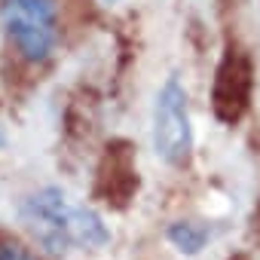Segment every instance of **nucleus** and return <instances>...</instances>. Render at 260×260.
<instances>
[{"instance_id":"1","label":"nucleus","mask_w":260,"mask_h":260,"mask_svg":"<svg viewBox=\"0 0 260 260\" xmlns=\"http://www.w3.org/2000/svg\"><path fill=\"white\" fill-rule=\"evenodd\" d=\"M19 214L28 233L52 254L71 251V248L98 251L110 242V230L104 226L101 214L92 211L89 205L71 202L68 193L58 187H43L25 196Z\"/></svg>"},{"instance_id":"2","label":"nucleus","mask_w":260,"mask_h":260,"mask_svg":"<svg viewBox=\"0 0 260 260\" xmlns=\"http://www.w3.org/2000/svg\"><path fill=\"white\" fill-rule=\"evenodd\" d=\"M0 22L25 61H46L58 43L55 0H0Z\"/></svg>"},{"instance_id":"3","label":"nucleus","mask_w":260,"mask_h":260,"mask_svg":"<svg viewBox=\"0 0 260 260\" xmlns=\"http://www.w3.org/2000/svg\"><path fill=\"white\" fill-rule=\"evenodd\" d=\"M153 147L175 169H184L193 156V125H190L187 92L175 77L162 83L153 101Z\"/></svg>"},{"instance_id":"4","label":"nucleus","mask_w":260,"mask_h":260,"mask_svg":"<svg viewBox=\"0 0 260 260\" xmlns=\"http://www.w3.org/2000/svg\"><path fill=\"white\" fill-rule=\"evenodd\" d=\"M254 95V61L242 46H226L217 68H214V83H211V110L223 125H236Z\"/></svg>"},{"instance_id":"5","label":"nucleus","mask_w":260,"mask_h":260,"mask_svg":"<svg viewBox=\"0 0 260 260\" xmlns=\"http://www.w3.org/2000/svg\"><path fill=\"white\" fill-rule=\"evenodd\" d=\"M138 190H141V175L135 162V144L125 138H113L95 166L92 196L113 211H125L135 202Z\"/></svg>"},{"instance_id":"6","label":"nucleus","mask_w":260,"mask_h":260,"mask_svg":"<svg viewBox=\"0 0 260 260\" xmlns=\"http://www.w3.org/2000/svg\"><path fill=\"white\" fill-rule=\"evenodd\" d=\"M166 236H169V242H172L184 257H196V254H202V248H205L208 239H211L208 226L199 223V220H175V223L166 230Z\"/></svg>"},{"instance_id":"7","label":"nucleus","mask_w":260,"mask_h":260,"mask_svg":"<svg viewBox=\"0 0 260 260\" xmlns=\"http://www.w3.org/2000/svg\"><path fill=\"white\" fill-rule=\"evenodd\" d=\"M0 260H37L28 248L16 245V242H4L0 245Z\"/></svg>"},{"instance_id":"8","label":"nucleus","mask_w":260,"mask_h":260,"mask_svg":"<svg viewBox=\"0 0 260 260\" xmlns=\"http://www.w3.org/2000/svg\"><path fill=\"white\" fill-rule=\"evenodd\" d=\"M226 260H251L248 254H233V257H226Z\"/></svg>"},{"instance_id":"9","label":"nucleus","mask_w":260,"mask_h":260,"mask_svg":"<svg viewBox=\"0 0 260 260\" xmlns=\"http://www.w3.org/2000/svg\"><path fill=\"white\" fill-rule=\"evenodd\" d=\"M104 4H119V0H104Z\"/></svg>"}]
</instances>
